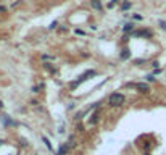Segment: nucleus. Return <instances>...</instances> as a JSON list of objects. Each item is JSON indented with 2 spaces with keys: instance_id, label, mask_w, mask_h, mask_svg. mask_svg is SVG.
<instances>
[{
  "instance_id": "1",
  "label": "nucleus",
  "mask_w": 166,
  "mask_h": 155,
  "mask_svg": "<svg viewBox=\"0 0 166 155\" xmlns=\"http://www.w3.org/2000/svg\"><path fill=\"white\" fill-rule=\"evenodd\" d=\"M108 103H110L111 107H121L123 103H124V95H123V94H118V92H115V94L110 95Z\"/></svg>"
},
{
  "instance_id": "2",
  "label": "nucleus",
  "mask_w": 166,
  "mask_h": 155,
  "mask_svg": "<svg viewBox=\"0 0 166 155\" xmlns=\"http://www.w3.org/2000/svg\"><path fill=\"white\" fill-rule=\"evenodd\" d=\"M94 74H95V71H87V73H84V74H82L81 78H79V79H77V81H74V82H73V87L79 86L81 82H84L85 79H87V78H89V76H94Z\"/></svg>"
},
{
  "instance_id": "3",
  "label": "nucleus",
  "mask_w": 166,
  "mask_h": 155,
  "mask_svg": "<svg viewBox=\"0 0 166 155\" xmlns=\"http://www.w3.org/2000/svg\"><path fill=\"white\" fill-rule=\"evenodd\" d=\"M134 86L137 87L139 90H140V92H148V86H147V84H144V82H139V84H134Z\"/></svg>"
},
{
  "instance_id": "4",
  "label": "nucleus",
  "mask_w": 166,
  "mask_h": 155,
  "mask_svg": "<svg viewBox=\"0 0 166 155\" xmlns=\"http://www.w3.org/2000/svg\"><path fill=\"white\" fill-rule=\"evenodd\" d=\"M90 3H92V8H95L97 12H102V3H100V0H90Z\"/></svg>"
},
{
  "instance_id": "5",
  "label": "nucleus",
  "mask_w": 166,
  "mask_h": 155,
  "mask_svg": "<svg viewBox=\"0 0 166 155\" xmlns=\"http://www.w3.org/2000/svg\"><path fill=\"white\" fill-rule=\"evenodd\" d=\"M68 149H69V145H61V149L58 150V155H65L68 152Z\"/></svg>"
},
{
  "instance_id": "6",
  "label": "nucleus",
  "mask_w": 166,
  "mask_h": 155,
  "mask_svg": "<svg viewBox=\"0 0 166 155\" xmlns=\"http://www.w3.org/2000/svg\"><path fill=\"white\" fill-rule=\"evenodd\" d=\"M132 28H134L132 23H127V24H124V28H123V29H124V33H127V31H132Z\"/></svg>"
},
{
  "instance_id": "7",
  "label": "nucleus",
  "mask_w": 166,
  "mask_h": 155,
  "mask_svg": "<svg viewBox=\"0 0 166 155\" xmlns=\"http://www.w3.org/2000/svg\"><path fill=\"white\" fill-rule=\"evenodd\" d=\"M97 116H98V113H94V115H92V118H90V124L97 121Z\"/></svg>"
},
{
  "instance_id": "8",
  "label": "nucleus",
  "mask_w": 166,
  "mask_h": 155,
  "mask_svg": "<svg viewBox=\"0 0 166 155\" xmlns=\"http://www.w3.org/2000/svg\"><path fill=\"white\" fill-rule=\"evenodd\" d=\"M42 139H44V142H45V145L49 147V149H52V144H50V142H49V139L45 137V136H44V137H42Z\"/></svg>"
},
{
  "instance_id": "9",
  "label": "nucleus",
  "mask_w": 166,
  "mask_h": 155,
  "mask_svg": "<svg viewBox=\"0 0 166 155\" xmlns=\"http://www.w3.org/2000/svg\"><path fill=\"white\" fill-rule=\"evenodd\" d=\"M129 57V50H124V52L121 53V58H127Z\"/></svg>"
},
{
  "instance_id": "10",
  "label": "nucleus",
  "mask_w": 166,
  "mask_h": 155,
  "mask_svg": "<svg viewBox=\"0 0 166 155\" xmlns=\"http://www.w3.org/2000/svg\"><path fill=\"white\" fill-rule=\"evenodd\" d=\"M131 5H129V2H126V3H123V10H127Z\"/></svg>"
},
{
  "instance_id": "11",
  "label": "nucleus",
  "mask_w": 166,
  "mask_h": 155,
  "mask_svg": "<svg viewBox=\"0 0 166 155\" xmlns=\"http://www.w3.org/2000/svg\"><path fill=\"white\" fill-rule=\"evenodd\" d=\"M160 26H161L163 29H166V23H165V21H160Z\"/></svg>"
},
{
  "instance_id": "12",
  "label": "nucleus",
  "mask_w": 166,
  "mask_h": 155,
  "mask_svg": "<svg viewBox=\"0 0 166 155\" xmlns=\"http://www.w3.org/2000/svg\"><path fill=\"white\" fill-rule=\"evenodd\" d=\"M0 12H5V7H0Z\"/></svg>"
},
{
  "instance_id": "13",
  "label": "nucleus",
  "mask_w": 166,
  "mask_h": 155,
  "mask_svg": "<svg viewBox=\"0 0 166 155\" xmlns=\"http://www.w3.org/2000/svg\"><path fill=\"white\" fill-rule=\"evenodd\" d=\"M144 155H150V154H148V152H145V154H144Z\"/></svg>"
},
{
  "instance_id": "14",
  "label": "nucleus",
  "mask_w": 166,
  "mask_h": 155,
  "mask_svg": "<svg viewBox=\"0 0 166 155\" xmlns=\"http://www.w3.org/2000/svg\"><path fill=\"white\" fill-rule=\"evenodd\" d=\"M0 144H2V141H0Z\"/></svg>"
}]
</instances>
